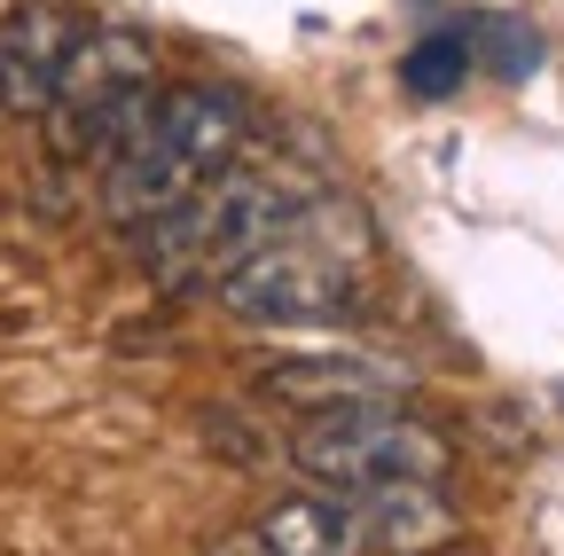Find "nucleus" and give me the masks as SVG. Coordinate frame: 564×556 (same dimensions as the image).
I'll use <instances>...</instances> for the list:
<instances>
[{
	"label": "nucleus",
	"instance_id": "f257e3e1",
	"mask_svg": "<svg viewBox=\"0 0 564 556\" xmlns=\"http://www.w3.org/2000/svg\"><path fill=\"white\" fill-rule=\"evenodd\" d=\"M306 204H314V188L291 181V173H220V181H204L188 204L141 220L133 228V259L173 266V274H212V283H220L228 266H243L251 251L291 236Z\"/></svg>",
	"mask_w": 564,
	"mask_h": 556
},
{
	"label": "nucleus",
	"instance_id": "f03ea898",
	"mask_svg": "<svg viewBox=\"0 0 564 556\" xmlns=\"http://www.w3.org/2000/svg\"><path fill=\"white\" fill-rule=\"evenodd\" d=\"M158 102V47L133 24H87L63 55V79L47 102V133L63 157H118Z\"/></svg>",
	"mask_w": 564,
	"mask_h": 556
},
{
	"label": "nucleus",
	"instance_id": "7ed1b4c3",
	"mask_svg": "<svg viewBox=\"0 0 564 556\" xmlns=\"http://www.w3.org/2000/svg\"><path fill=\"white\" fill-rule=\"evenodd\" d=\"M291 462L314 486H329L337 502H352V494H377V486H440L455 470V447H447V432H432L423 415H408L392 400V407L306 415L291 432Z\"/></svg>",
	"mask_w": 564,
	"mask_h": 556
},
{
	"label": "nucleus",
	"instance_id": "20e7f679",
	"mask_svg": "<svg viewBox=\"0 0 564 556\" xmlns=\"http://www.w3.org/2000/svg\"><path fill=\"white\" fill-rule=\"evenodd\" d=\"M322 204V196H314ZM314 204L299 212V228L251 251L243 266H228L220 283H212V298H220L236 321H259V329H314V321H337L361 306V274H352V259H337L314 228Z\"/></svg>",
	"mask_w": 564,
	"mask_h": 556
},
{
	"label": "nucleus",
	"instance_id": "39448f33",
	"mask_svg": "<svg viewBox=\"0 0 564 556\" xmlns=\"http://www.w3.org/2000/svg\"><path fill=\"white\" fill-rule=\"evenodd\" d=\"M141 142H150L188 188L220 181L243 150V95L220 87V79H188V87H165L141 118Z\"/></svg>",
	"mask_w": 564,
	"mask_h": 556
},
{
	"label": "nucleus",
	"instance_id": "423d86ee",
	"mask_svg": "<svg viewBox=\"0 0 564 556\" xmlns=\"http://www.w3.org/2000/svg\"><path fill=\"white\" fill-rule=\"evenodd\" d=\"M87 17H70L63 0H24V9L0 17V110L17 118H47L63 55L79 47Z\"/></svg>",
	"mask_w": 564,
	"mask_h": 556
},
{
	"label": "nucleus",
	"instance_id": "0eeeda50",
	"mask_svg": "<svg viewBox=\"0 0 564 556\" xmlns=\"http://www.w3.org/2000/svg\"><path fill=\"white\" fill-rule=\"evenodd\" d=\"M259 392L267 400H299L314 415H329V407H392L408 392V369L384 361V353H314V361L259 369Z\"/></svg>",
	"mask_w": 564,
	"mask_h": 556
},
{
	"label": "nucleus",
	"instance_id": "6e6552de",
	"mask_svg": "<svg viewBox=\"0 0 564 556\" xmlns=\"http://www.w3.org/2000/svg\"><path fill=\"white\" fill-rule=\"evenodd\" d=\"M345 510L369 556H423L463 541V517L440 502V486H377V494H352Z\"/></svg>",
	"mask_w": 564,
	"mask_h": 556
},
{
	"label": "nucleus",
	"instance_id": "1a4fd4ad",
	"mask_svg": "<svg viewBox=\"0 0 564 556\" xmlns=\"http://www.w3.org/2000/svg\"><path fill=\"white\" fill-rule=\"evenodd\" d=\"M251 541H259V556H369L337 494H291V502L259 510Z\"/></svg>",
	"mask_w": 564,
	"mask_h": 556
},
{
	"label": "nucleus",
	"instance_id": "9d476101",
	"mask_svg": "<svg viewBox=\"0 0 564 556\" xmlns=\"http://www.w3.org/2000/svg\"><path fill=\"white\" fill-rule=\"evenodd\" d=\"M470 32H423L408 55H400V87L415 95V102H447V95H463L470 87Z\"/></svg>",
	"mask_w": 564,
	"mask_h": 556
},
{
	"label": "nucleus",
	"instance_id": "9b49d317",
	"mask_svg": "<svg viewBox=\"0 0 564 556\" xmlns=\"http://www.w3.org/2000/svg\"><path fill=\"white\" fill-rule=\"evenodd\" d=\"M470 63H486L494 79H525V72H541V32L518 24V17H478Z\"/></svg>",
	"mask_w": 564,
	"mask_h": 556
}]
</instances>
